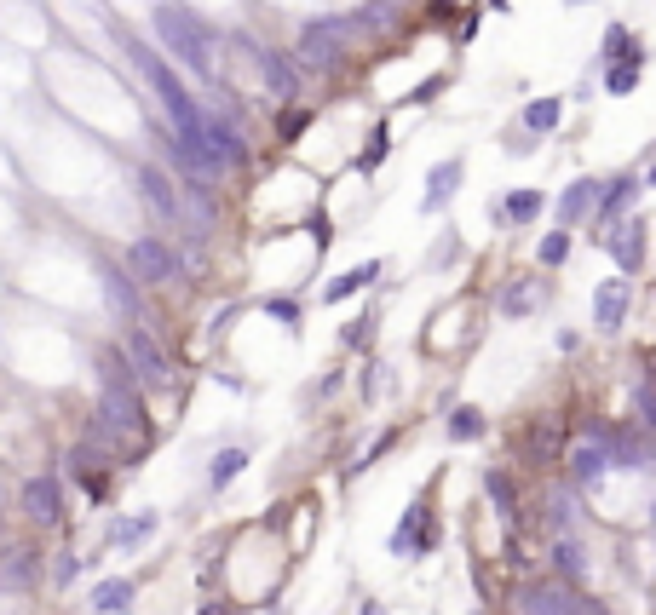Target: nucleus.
I'll use <instances>...</instances> for the list:
<instances>
[{
  "instance_id": "10",
  "label": "nucleus",
  "mask_w": 656,
  "mask_h": 615,
  "mask_svg": "<svg viewBox=\"0 0 656 615\" xmlns=\"http://www.w3.org/2000/svg\"><path fill=\"white\" fill-rule=\"evenodd\" d=\"M605 466H616V449H610V437H587V443H576L570 449V478L576 483H593V478H605Z\"/></svg>"
},
{
  "instance_id": "27",
  "label": "nucleus",
  "mask_w": 656,
  "mask_h": 615,
  "mask_svg": "<svg viewBox=\"0 0 656 615\" xmlns=\"http://www.w3.org/2000/svg\"><path fill=\"white\" fill-rule=\"evenodd\" d=\"M633 196H639V184H633V179H616V184L605 190V196H599V213L610 219V213H622V207H628Z\"/></svg>"
},
{
  "instance_id": "31",
  "label": "nucleus",
  "mask_w": 656,
  "mask_h": 615,
  "mask_svg": "<svg viewBox=\"0 0 656 615\" xmlns=\"http://www.w3.org/2000/svg\"><path fill=\"white\" fill-rule=\"evenodd\" d=\"M29 552H6V570H0V581H29Z\"/></svg>"
},
{
  "instance_id": "21",
  "label": "nucleus",
  "mask_w": 656,
  "mask_h": 615,
  "mask_svg": "<svg viewBox=\"0 0 656 615\" xmlns=\"http://www.w3.org/2000/svg\"><path fill=\"white\" fill-rule=\"evenodd\" d=\"M242 466H248V449H219L213 466H208V483H213V489H225V483H236Z\"/></svg>"
},
{
  "instance_id": "33",
  "label": "nucleus",
  "mask_w": 656,
  "mask_h": 615,
  "mask_svg": "<svg viewBox=\"0 0 656 615\" xmlns=\"http://www.w3.org/2000/svg\"><path fill=\"white\" fill-rule=\"evenodd\" d=\"M553 558H559L564 575H582V552H576V541H559V547H553Z\"/></svg>"
},
{
  "instance_id": "34",
  "label": "nucleus",
  "mask_w": 656,
  "mask_h": 615,
  "mask_svg": "<svg viewBox=\"0 0 656 615\" xmlns=\"http://www.w3.org/2000/svg\"><path fill=\"white\" fill-rule=\"evenodd\" d=\"M639 426H651V432H656V391L651 386L639 391Z\"/></svg>"
},
{
  "instance_id": "7",
  "label": "nucleus",
  "mask_w": 656,
  "mask_h": 615,
  "mask_svg": "<svg viewBox=\"0 0 656 615\" xmlns=\"http://www.w3.org/2000/svg\"><path fill=\"white\" fill-rule=\"evenodd\" d=\"M139 190H144V202L156 207L162 219H173V225H196V230H208V219H202V213H190L185 196L173 190V179H167L162 167H144V173H139Z\"/></svg>"
},
{
  "instance_id": "16",
  "label": "nucleus",
  "mask_w": 656,
  "mask_h": 615,
  "mask_svg": "<svg viewBox=\"0 0 656 615\" xmlns=\"http://www.w3.org/2000/svg\"><path fill=\"white\" fill-rule=\"evenodd\" d=\"M455 184H461V161H438V167H432V179H426V213H438V207L449 202V190H455Z\"/></svg>"
},
{
  "instance_id": "8",
  "label": "nucleus",
  "mask_w": 656,
  "mask_h": 615,
  "mask_svg": "<svg viewBox=\"0 0 656 615\" xmlns=\"http://www.w3.org/2000/svg\"><path fill=\"white\" fill-rule=\"evenodd\" d=\"M98 414H104V432H110V437H144V432H150V426H144L139 397H133V386H104Z\"/></svg>"
},
{
  "instance_id": "37",
  "label": "nucleus",
  "mask_w": 656,
  "mask_h": 615,
  "mask_svg": "<svg viewBox=\"0 0 656 615\" xmlns=\"http://www.w3.org/2000/svg\"><path fill=\"white\" fill-rule=\"evenodd\" d=\"M651 184H656V167H651Z\"/></svg>"
},
{
  "instance_id": "6",
  "label": "nucleus",
  "mask_w": 656,
  "mask_h": 615,
  "mask_svg": "<svg viewBox=\"0 0 656 615\" xmlns=\"http://www.w3.org/2000/svg\"><path fill=\"white\" fill-rule=\"evenodd\" d=\"M121 357L133 363V374H139L150 391H173V363H167V351L144 328H127V345H121Z\"/></svg>"
},
{
  "instance_id": "15",
  "label": "nucleus",
  "mask_w": 656,
  "mask_h": 615,
  "mask_svg": "<svg viewBox=\"0 0 656 615\" xmlns=\"http://www.w3.org/2000/svg\"><path fill=\"white\" fill-rule=\"evenodd\" d=\"M622 317H628V282H605L599 299H593V322L599 328H622Z\"/></svg>"
},
{
  "instance_id": "14",
  "label": "nucleus",
  "mask_w": 656,
  "mask_h": 615,
  "mask_svg": "<svg viewBox=\"0 0 656 615\" xmlns=\"http://www.w3.org/2000/svg\"><path fill=\"white\" fill-rule=\"evenodd\" d=\"M432 547V524H426V506H409V518L398 524V535H392V552H426Z\"/></svg>"
},
{
  "instance_id": "20",
  "label": "nucleus",
  "mask_w": 656,
  "mask_h": 615,
  "mask_svg": "<svg viewBox=\"0 0 656 615\" xmlns=\"http://www.w3.org/2000/svg\"><path fill=\"white\" fill-rule=\"evenodd\" d=\"M375 276H380V265H375V259H369V265H357V271L334 276V282H328V294H323V299H352L357 288H369V282H375Z\"/></svg>"
},
{
  "instance_id": "26",
  "label": "nucleus",
  "mask_w": 656,
  "mask_h": 615,
  "mask_svg": "<svg viewBox=\"0 0 656 615\" xmlns=\"http://www.w3.org/2000/svg\"><path fill=\"white\" fill-rule=\"evenodd\" d=\"M449 437H455V443L484 437V414H478V409H455V414H449Z\"/></svg>"
},
{
  "instance_id": "36",
  "label": "nucleus",
  "mask_w": 656,
  "mask_h": 615,
  "mask_svg": "<svg viewBox=\"0 0 656 615\" xmlns=\"http://www.w3.org/2000/svg\"><path fill=\"white\" fill-rule=\"evenodd\" d=\"M363 615H380V610H375V604H369V610H363Z\"/></svg>"
},
{
  "instance_id": "5",
  "label": "nucleus",
  "mask_w": 656,
  "mask_h": 615,
  "mask_svg": "<svg viewBox=\"0 0 656 615\" xmlns=\"http://www.w3.org/2000/svg\"><path fill=\"white\" fill-rule=\"evenodd\" d=\"M127 265H133V276L150 282V288H173V282L185 276V259L167 248L162 236H139V242L127 248Z\"/></svg>"
},
{
  "instance_id": "1",
  "label": "nucleus",
  "mask_w": 656,
  "mask_h": 615,
  "mask_svg": "<svg viewBox=\"0 0 656 615\" xmlns=\"http://www.w3.org/2000/svg\"><path fill=\"white\" fill-rule=\"evenodd\" d=\"M127 58L139 64L144 87H150L156 98H162V110H167V121H173V133H179V138H190V133H196L208 110H202V104H196V98H190L185 87H179V75H173V69H167V64H162V58H156V52H150L144 41H133V35H127Z\"/></svg>"
},
{
  "instance_id": "3",
  "label": "nucleus",
  "mask_w": 656,
  "mask_h": 615,
  "mask_svg": "<svg viewBox=\"0 0 656 615\" xmlns=\"http://www.w3.org/2000/svg\"><path fill=\"white\" fill-rule=\"evenodd\" d=\"M190 150H196V161H202V167H208L213 179H219V173H231V167H242V161H248V138L236 133L231 121H219V115H202V127H196V133L185 138Z\"/></svg>"
},
{
  "instance_id": "2",
  "label": "nucleus",
  "mask_w": 656,
  "mask_h": 615,
  "mask_svg": "<svg viewBox=\"0 0 656 615\" xmlns=\"http://www.w3.org/2000/svg\"><path fill=\"white\" fill-rule=\"evenodd\" d=\"M156 35L196 81H213V29L202 18H190L185 6H156Z\"/></svg>"
},
{
  "instance_id": "25",
  "label": "nucleus",
  "mask_w": 656,
  "mask_h": 615,
  "mask_svg": "<svg viewBox=\"0 0 656 615\" xmlns=\"http://www.w3.org/2000/svg\"><path fill=\"white\" fill-rule=\"evenodd\" d=\"M150 529H156V518H150V512H144V518H121V524L110 529V541H116V547H139Z\"/></svg>"
},
{
  "instance_id": "12",
  "label": "nucleus",
  "mask_w": 656,
  "mask_h": 615,
  "mask_svg": "<svg viewBox=\"0 0 656 615\" xmlns=\"http://www.w3.org/2000/svg\"><path fill=\"white\" fill-rule=\"evenodd\" d=\"M24 518L29 524H58V483L52 478H29L24 483Z\"/></svg>"
},
{
  "instance_id": "35",
  "label": "nucleus",
  "mask_w": 656,
  "mask_h": 615,
  "mask_svg": "<svg viewBox=\"0 0 656 615\" xmlns=\"http://www.w3.org/2000/svg\"><path fill=\"white\" fill-rule=\"evenodd\" d=\"M202 615H242V610H213V604H208V610H202Z\"/></svg>"
},
{
  "instance_id": "32",
  "label": "nucleus",
  "mask_w": 656,
  "mask_h": 615,
  "mask_svg": "<svg viewBox=\"0 0 656 615\" xmlns=\"http://www.w3.org/2000/svg\"><path fill=\"white\" fill-rule=\"evenodd\" d=\"M564 253H570V236H547V242H541V265H564Z\"/></svg>"
},
{
  "instance_id": "24",
  "label": "nucleus",
  "mask_w": 656,
  "mask_h": 615,
  "mask_svg": "<svg viewBox=\"0 0 656 615\" xmlns=\"http://www.w3.org/2000/svg\"><path fill=\"white\" fill-rule=\"evenodd\" d=\"M398 12H403V0H369V12H357V23L363 29H392Z\"/></svg>"
},
{
  "instance_id": "28",
  "label": "nucleus",
  "mask_w": 656,
  "mask_h": 615,
  "mask_svg": "<svg viewBox=\"0 0 656 615\" xmlns=\"http://www.w3.org/2000/svg\"><path fill=\"white\" fill-rule=\"evenodd\" d=\"M633 81H639V58H628V64H616V69L605 75V87H610V92H633Z\"/></svg>"
},
{
  "instance_id": "29",
  "label": "nucleus",
  "mask_w": 656,
  "mask_h": 615,
  "mask_svg": "<svg viewBox=\"0 0 656 615\" xmlns=\"http://www.w3.org/2000/svg\"><path fill=\"white\" fill-rule=\"evenodd\" d=\"M530 305H536V288H530V282H518V288H507V299H501V311H507V317H518V311H530Z\"/></svg>"
},
{
  "instance_id": "30",
  "label": "nucleus",
  "mask_w": 656,
  "mask_h": 615,
  "mask_svg": "<svg viewBox=\"0 0 656 615\" xmlns=\"http://www.w3.org/2000/svg\"><path fill=\"white\" fill-rule=\"evenodd\" d=\"M484 489H490L495 512H513V483L501 478V472H490V478H484Z\"/></svg>"
},
{
  "instance_id": "9",
  "label": "nucleus",
  "mask_w": 656,
  "mask_h": 615,
  "mask_svg": "<svg viewBox=\"0 0 656 615\" xmlns=\"http://www.w3.org/2000/svg\"><path fill=\"white\" fill-rule=\"evenodd\" d=\"M518 615H587L582 598L559 587V581H536V587H524L518 593Z\"/></svg>"
},
{
  "instance_id": "17",
  "label": "nucleus",
  "mask_w": 656,
  "mask_h": 615,
  "mask_svg": "<svg viewBox=\"0 0 656 615\" xmlns=\"http://www.w3.org/2000/svg\"><path fill=\"white\" fill-rule=\"evenodd\" d=\"M133 593H139V587H133L127 575H121V581H98L93 587V610L98 615H121L127 604H133Z\"/></svg>"
},
{
  "instance_id": "4",
  "label": "nucleus",
  "mask_w": 656,
  "mask_h": 615,
  "mask_svg": "<svg viewBox=\"0 0 656 615\" xmlns=\"http://www.w3.org/2000/svg\"><path fill=\"white\" fill-rule=\"evenodd\" d=\"M363 29L357 18H317L300 29V41H294V58H300L305 69H334L340 58H346V46H352V35Z\"/></svg>"
},
{
  "instance_id": "23",
  "label": "nucleus",
  "mask_w": 656,
  "mask_h": 615,
  "mask_svg": "<svg viewBox=\"0 0 656 615\" xmlns=\"http://www.w3.org/2000/svg\"><path fill=\"white\" fill-rule=\"evenodd\" d=\"M524 127H530V133H553V127H559V98H536V104L524 110Z\"/></svg>"
},
{
  "instance_id": "13",
  "label": "nucleus",
  "mask_w": 656,
  "mask_h": 615,
  "mask_svg": "<svg viewBox=\"0 0 656 615\" xmlns=\"http://www.w3.org/2000/svg\"><path fill=\"white\" fill-rule=\"evenodd\" d=\"M605 248L616 253V265H622V271H639V259H645V225L633 219V225L610 230V236H605Z\"/></svg>"
},
{
  "instance_id": "18",
  "label": "nucleus",
  "mask_w": 656,
  "mask_h": 615,
  "mask_svg": "<svg viewBox=\"0 0 656 615\" xmlns=\"http://www.w3.org/2000/svg\"><path fill=\"white\" fill-rule=\"evenodd\" d=\"M593 202H599V184H593V179H576V184H570V190L559 196V219L570 225V219H582Z\"/></svg>"
},
{
  "instance_id": "11",
  "label": "nucleus",
  "mask_w": 656,
  "mask_h": 615,
  "mask_svg": "<svg viewBox=\"0 0 656 615\" xmlns=\"http://www.w3.org/2000/svg\"><path fill=\"white\" fill-rule=\"evenodd\" d=\"M242 46L254 52V64H259V75H265L271 98H294V92H300V75H294V64H288L282 52H265V46H254V41H242Z\"/></svg>"
},
{
  "instance_id": "22",
  "label": "nucleus",
  "mask_w": 656,
  "mask_h": 615,
  "mask_svg": "<svg viewBox=\"0 0 656 615\" xmlns=\"http://www.w3.org/2000/svg\"><path fill=\"white\" fill-rule=\"evenodd\" d=\"M536 213H541V190H513L495 219H518V225H524V219H536Z\"/></svg>"
},
{
  "instance_id": "19",
  "label": "nucleus",
  "mask_w": 656,
  "mask_h": 615,
  "mask_svg": "<svg viewBox=\"0 0 656 615\" xmlns=\"http://www.w3.org/2000/svg\"><path fill=\"white\" fill-rule=\"evenodd\" d=\"M133 282H139V276H127V271H104V294H110V305H116V311H127V317L139 311V288H133Z\"/></svg>"
}]
</instances>
